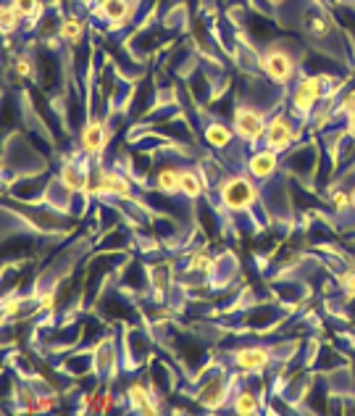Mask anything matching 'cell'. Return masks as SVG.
<instances>
[{"mask_svg": "<svg viewBox=\"0 0 355 416\" xmlns=\"http://www.w3.org/2000/svg\"><path fill=\"white\" fill-rule=\"evenodd\" d=\"M221 200L232 211H245V208H250L258 200V190H255V184L248 177H232L221 187Z\"/></svg>", "mask_w": 355, "mask_h": 416, "instance_id": "1", "label": "cell"}, {"mask_svg": "<svg viewBox=\"0 0 355 416\" xmlns=\"http://www.w3.org/2000/svg\"><path fill=\"white\" fill-rule=\"evenodd\" d=\"M234 135L243 137L245 142H258L266 137V122L258 111L253 108H237L234 111Z\"/></svg>", "mask_w": 355, "mask_h": 416, "instance_id": "2", "label": "cell"}, {"mask_svg": "<svg viewBox=\"0 0 355 416\" xmlns=\"http://www.w3.org/2000/svg\"><path fill=\"white\" fill-rule=\"evenodd\" d=\"M260 69L274 85H287L295 74V61L285 51H269L260 58Z\"/></svg>", "mask_w": 355, "mask_h": 416, "instance_id": "3", "label": "cell"}, {"mask_svg": "<svg viewBox=\"0 0 355 416\" xmlns=\"http://www.w3.org/2000/svg\"><path fill=\"white\" fill-rule=\"evenodd\" d=\"M324 95V87H321V79L319 77H303L295 87V95H292V105L295 111L300 113H308L316 108V103L321 100Z\"/></svg>", "mask_w": 355, "mask_h": 416, "instance_id": "4", "label": "cell"}, {"mask_svg": "<svg viewBox=\"0 0 355 416\" xmlns=\"http://www.w3.org/2000/svg\"><path fill=\"white\" fill-rule=\"evenodd\" d=\"M92 195H111V198L129 200L132 198V184L127 177H122V174L100 172L97 182L92 184Z\"/></svg>", "mask_w": 355, "mask_h": 416, "instance_id": "5", "label": "cell"}, {"mask_svg": "<svg viewBox=\"0 0 355 416\" xmlns=\"http://www.w3.org/2000/svg\"><path fill=\"white\" fill-rule=\"evenodd\" d=\"M266 147H274V150H287V147L292 145L295 140V132H292V124L287 116H274L269 124H266Z\"/></svg>", "mask_w": 355, "mask_h": 416, "instance_id": "6", "label": "cell"}, {"mask_svg": "<svg viewBox=\"0 0 355 416\" xmlns=\"http://www.w3.org/2000/svg\"><path fill=\"white\" fill-rule=\"evenodd\" d=\"M234 364L240 372H260V369H266L269 366V350L266 348H243V350H237L234 355Z\"/></svg>", "mask_w": 355, "mask_h": 416, "instance_id": "7", "label": "cell"}, {"mask_svg": "<svg viewBox=\"0 0 355 416\" xmlns=\"http://www.w3.org/2000/svg\"><path fill=\"white\" fill-rule=\"evenodd\" d=\"M108 137H111V132L105 130L103 122H90L82 130V150L85 153H100L105 142H108Z\"/></svg>", "mask_w": 355, "mask_h": 416, "instance_id": "8", "label": "cell"}, {"mask_svg": "<svg viewBox=\"0 0 355 416\" xmlns=\"http://www.w3.org/2000/svg\"><path fill=\"white\" fill-rule=\"evenodd\" d=\"M61 182H63V187H66L69 192H85V195H92L90 177H87L85 169H79L77 164H63Z\"/></svg>", "mask_w": 355, "mask_h": 416, "instance_id": "9", "label": "cell"}, {"mask_svg": "<svg viewBox=\"0 0 355 416\" xmlns=\"http://www.w3.org/2000/svg\"><path fill=\"white\" fill-rule=\"evenodd\" d=\"M250 174L253 177H258V180H266V177H271V174L277 172L279 166V150H274V147H266V150H258L255 156L250 158Z\"/></svg>", "mask_w": 355, "mask_h": 416, "instance_id": "10", "label": "cell"}, {"mask_svg": "<svg viewBox=\"0 0 355 416\" xmlns=\"http://www.w3.org/2000/svg\"><path fill=\"white\" fill-rule=\"evenodd\" d=\"M127 400H129V406L134 408V411H139V414H158L156 400H153L150 390H147L142 382L129 385V390H127Z\"/></svg>", "mask_w": 355, "mask_h": 416, "instance_id": "11", "label": "cell"}, {"mask_svg": "<svg viewBox=\"0 0 355 416\" xmlns=\"http://www.w3.org/2000/svg\"><path fill=\"white\" fill-rule=\"evenodd\" d=\"M100 14L111 24H122L129 16V3L127 0H100Z\"/></svg>", "mask_w": 355, "mask_h": 416, "instance_id": "12", "label": "cell"}, {"mask_svg": "<svg viewBox=\"0 0 355 416\" xmlns=\"http://www.w3.org/2000/svg\"><path fill=\"white\" fill-rule=\"evenodd\" d=\"M224 400H226V385L221 380L206 385V390L200 392V403L208 406V408H218Z\"/></svg>", "mask_w": 355, "mask_h": 416, "instance_id": "13", "label": "cell"}, {"mask_svg": "<svg viewBox=\"0 0 355 416\" xmlns=\"http://www.w3.org/2000/svg\"><path fill=\"white\" fill-rule=\"evenodd\" d=\"M179 180H182V172H176V169H171V166H166V169H161L158 172V190L166 192V195H174V192H179Z\"/></svg>", "mask_w": 355, "mask_h": 416, "instance_id": "14", "label": "cell"}, {"mask_svg": "<svg viewBox=\"0 0 355 416\" xmlns=\"http://www.w3.org/2000/svg\"><path fill=\"white\" fill-rule=\"evenodd\" d=\"M206 142L213 147H226L232 142V132L226 130L224 124H208L206 127Z\"/></svg>", "mask_w": 355, "mask_h": 416, "instance_id": "15", "label": "cell"}, {"mask_svg": "<svg viewBox=\"0 0 355 416\" xmlns=\"http://www.w3.org/2000/svg\"><path fill=\"white\" fill-rule=\"evenodd\" d=\"M179 192H184L187 198H200V192H203V180H200L195 172H182Z\"/></svg>", "mask_w": 355, "mask_h": 416, "instance_id": "16", "label": "cell"}, {"mask_svg": "<svg viewBox=\"0 0 355 416\" xmlns=\"http://www.w3.org/2000/svg\"><path fill=\"white\" fill-rule=\"evenodd\" d=\"M82 32H85V24L79 19H63L61 26H58V35L66 40V43H79L82 40Z\"/></svg>", "mask_w": 355, "mask_h": 416, "instance_id": "17", "label": "cell"}, {"mask_svg": "<svg viewBox=\"0 0 355 416\" xmlns=\"http://www.w3.org/2000/svg\"><path fill=\"white\" fill-rule=\"evenodd\" d=\"M305 32L311 37H327L332 32V26L321 14H311V16H305Z\"/></svg>", "mask_w": 355, "mask_h": 416, "instance_id": "18", "label": "cell"}, {"mask_svg": "<svg viewBox=\"0 0 355 416\" xmlns=\"http://www.w3.org/2000/svg\"><path fill=\"white\" fill-rule=\"evenodd\" d=\"M234 414H243V416L258 414V398H255L253 392L243 390L237 398H234Z\"/></svg>", "mask_w": 355, "mask_h": 416, "instance_id": "19", "label": "cell"}, {"mask_svg": "<svg viewBox=\"0 0 355 416\" xmlns=\"http://www.w3.org/2000/svg\"><path fill=\"white\" fill-rule=\"evenodd\" d=\"M192 269L203 271V274H211V271L216 269V259H213V256H208L206 251L192 253Z\"/></svg>", "mask_w": 355, "mask_h": 416, "instance_id": "20", "label": "cell"}, {"mask_svg": "<svg viewBox=\"0 0 355 416\" xmlns=\"http://www.w3.org/2000/svg\"><path fill=\"white\" fill-rule=\"evenodd\" d=\"M0 21H3V32H6V35H11V32H14V29L18 26V21H21V14H18L14 6H3Z\"/></svg>", "mask_w": 355, "mask_h": 416, "instance_id": "21", "label": "cell"}, {"mask_svg": "<svg viewBox=\"0 0 355 416\" xmlns=\"http://www.w3.org/2000/svg\"><path fill=\"white\" fill-rule=\"evenodd\" d=\"M350 206H353V203H350V192H334V195H332V208H334L337 214L347 211Z\"/></svg>", "mask_w": 355, "mask_h": 416, "instance_id": "22", "label": "cell"}, {"mask_svg": "<svg viewBox=\"0 0 355 416\" xmlns=\"http://www.w3.org/2000/svg\"><path fill=\"white\" fill-rule=\"evenodd\" d=\"M11 6H14L18 14H21V19H26V16H32V14L37 11V0H14Z\"/></svg>", "mask_w": 355, "mask_h": 416, "instance_id": "23", "label": "cell"}, {"mask_svg": "<svg viewBox=\"0 0 355 416\" xmlns=\"http://www.w3.org/2000/svg\"><path fill=\"white\" fill-rule=\"evenodd\" d=\"M339 285L345 287L347 295H353L355 298V271H345V274H339Z\"/></svg>", "mask_w": 355, "mask_h": 416, "instance_id": "24", "label": "cell"}, {"mask_svg": "<svg viewBox=\"0 0 355 416\" xmlns=\"http://www.w3.org/2000/svg\"><path fill=\"white\" fill-rule=\"evenodd\" d=\"M14 69H16L18 77H29V74H32V61L21 56V58H16V63H14Z\"/></svg>", "mask_w": 355, "mask_h": 416, "instance_id": "25", "label": "cell"}, {"mask_svg": "<svg viewBox=\"0 0 355 416\" xmlns=\"http://www.w3.org/2000/svg\"><path fill=\"white\" fill-rule=\"evenodd\" d=\"M350 111H355V90H350L345 98H342V103H339V113H350Z\"/></svg>", "mask_w": 355, "mask_h": 416, "instance_id": "26", "label": "cell"}, {"mask_svg": "<svg viewBox=\"0 0 355 416\" xmlns=\"http://www.w3.org/2000/svg\"><path fill=\"white\" fill-rule=\"evenodd\" d=\"M53 306H55V295H53V293H45L43 298H40V311H51Z\"/></svg>", "mask_w": 355, "mask_h": 416, "instance_id": "27", "label": "cell"}, {"mask_svg": "<svg viewBox=\"0 0 355 416\" xmlns=\"http://www.w3.org/2000/svg\"><path fill=\"white\" fill-rule=\"evenodd\" d=\"M347 132H350V135L355 137V111L347 113Z\"/></svg>", "mask_w": 355, "mask_h": 416, "instance_id": "28", "label": "cell"}, {"mask_svg": "<svg viewBox=\"0 0 355 416\" xmlns=\"http://www.w3.org/2000/svg\"><path fill=\"white\" fill-rule=\"evenodd\" d=\"M108 406H111V395H103L97 400V411H108Z\"/></svg>", "mask_w": 355, "mask_h": 416, "instance_id": "29", "label": "cell"}, {"mask_svg": "<svg viewBox=\"0 0 355 416\" xmlns=\"http://www.w3.org/2000/svg\"><path fill=\"white\" fill-rule=\"evenodd\" d=\"M266 3H271V6H279V3H285V0H266Z\"/></svg>", "mask_w": 355, "mask_h": 416, "instance_id": "30", "label": "cell"}, {"mask_svg": "<svg viewBox=\"0 0 355 416\" xmlns=\"http://www.w3.org/2000/svg\"><path fill=\"white\" fill-rule=\"evenodd\" d=\"M350 203L355 206V187H353V192H350Z\"/></svg>", "mask_w": 355, "mask_h": 416, "instance_id": "31", "label": "cell"}, {"mask_svg": "<svg viewBox=\"0 0 355 416\" xmlns=\"http://www.w3.org/2000/svg\"><path fill=\"white\" fill-rule=\"evenodd\" d=\"M339 3H355V0H339Z\"/></svg>", "mask_w": 355, "mask_h": 416, "instance_id": "32", "label": "cell"}]
</instances>
